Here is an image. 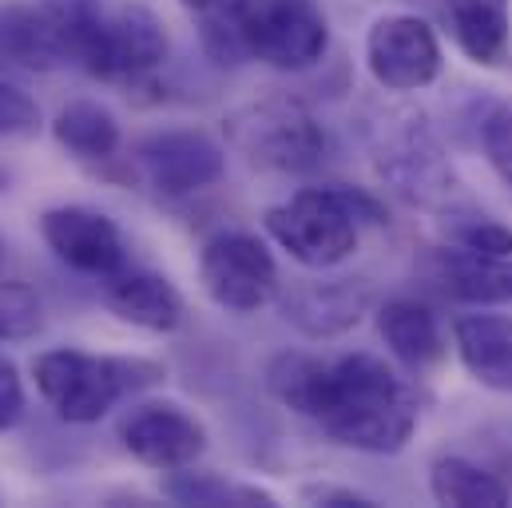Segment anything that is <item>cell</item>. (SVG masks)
Returning a JSON list of instances; mask_svg holds the SVG:
<instances>
[{
    "label": "cell",
    "mask_w": 512,
    "mask_h": 508,
    "mask_svg": "<svg viewBox=\"0 0 512 508\" xmlns=\"http://www.w3.org/2000/svg\"><path fill=\"white\" fill-rule=\"evenodd\" d=\"M266 381L282 405L358 453H397L417 429L409 385L374 354H346L334 362L282 354L270 362Z\"/></svg>",
    "instance_id": "obj_1"
},
{
    "label": "cell",
    "mask_w": 512,
    "mask_h": 508,
    "mask_svg": "<svg viewBox=\"0 0 512 508\" xmlns=\"http://www.w3.org/2000/svg\"><path fill=\"white\" fill-rule=\"evenodd\" d=\"M266 235L310 270H330L358 247L362 223H382V207L358 187H302L266 211Z\"/></svg>",
    "instance_id": "obj_2"
},
{
    "label": "cell",
    "mask_w": 512,
    "mask_h": 508,
    "mask_svg": "<svg viewBox=\"0 0 512 508\" xmlns=\"http://www.w3.org/2000/svg\"><path fill=\"white\" fill-rule=\"evenodd\" d=\"M72 64L100 80H139L167 60L163 24L139 8H104L100 0H68Z\"/></svg>",
    "instance_id": "obj_3"
},
{
    "label": "cell",
    "mask_w": 512,
    "mask_h": 508,
    "mask_svg": "<svg viewBox=\"0 0 512 508\" xmlns=\"http://www.w3.org/2000/svg\"><path fill=\"white\" fill-rule=\"evenodd\" d=\"M32 378L44 401L56 409V417L72 425H92L124 393L163 378V370L143 358H100L84 350H52L36 358Z\"/></svg>",
    "instance_id": "obj_4"
},
{
    "label": "cell",
    "mask_w": 512,
    "mask_h": 508,
    "mask_svg": "<svg viewBox=\"0 0 512 508\" xmlns=\"http://www.w3.org/2000/svg\"><path fill=\"white\" fill-rule=\"evenodd\" d=\"M227 143L262 171L302 175L326 159V131L294 100L270 96L227 116Z\"/></svg>",
    "instance_id": "obj_5"
},
{
    "label": "cell",
    "mask_w": 512,
    "mask_h": 508,
    "mask_svg": "<svg viewBox=\"0 0 512 508\" xmlns=\"http://www.w3.org/2000/svg\"><path fill=\"white\" fill-rule=\"evenodd\" d=\"M239 24L247 60L282 72H302L318 64L330 44L318 0H239Z\"/></svg>",
    "instance_id": "obj_6"
},
{
    "label": "cell",
    "mask_w": 512,
    "mask_h": 508,
    "mask_svg": "<svg viewBox=\"0 0 512 508\" xmlns=\"http://www.w3.org/2000/svg\"><path fill=\"white\" fill-rule=\"evenodd\" d=\"M378 171L382 179L417 207H445L457 199V171L429 131L425 116H401V124L389 127L378 147Z\"/></svg>",
    "instance_id": "obj_7"
},
{
    "label": "cell",
    "mask_w": 512,
    "mask_h": 508,
    "mask_svg": "<svg viewBox=\"0 0 512 508\" xmlns=\"http://www.w3.org/2000/svg\"><path fill=\"white\" fill-rule=\"evenodd\" d=\"M199 278H203L207 298L235 314L262 310L278 290L274 254L266 251V243H258L255 235H243V231L215 235L203 247Z\"/></svg>",
    "instance_id": "obj_8"
},
{
    "label": "cell",
    "mask_w": 512,
    "mask_h": 508,
    "mask_svg": "<svg viewBox=\"0 0 512 508\" xmlns=\"http://www.w3.org/2000/svg\"><path fill=\"white\" fill-rule=\"evenodd\" d=\"M366 68L385 92H417L441 76L437 32L417 16H382L366 36Z\"/></svg>",
    "instance_id": "obj_9"
},
{
    "label": "cell",
    "mask_w": 512,
    "mask_h": 508,
    "mask_svg": "<svg viewBox=\"0 0 512 508\" xmlns=\"http://www.w3.org/2000/svg\"><path fill=\"white\" fill-rule=\"evenodd\" d=\"M135 163H139L143 179L155 191H163V195H195V191H203V187L223 179L227 155L207 131L175 127V131H155V135L139 139Z\"/></svg>",
    "instance_id": "obj_10"
},
{
    "label": "cell",
    "mask_w": 512,
    "mask_h": 508,
    "mask_svg": "<svg viewBox=\"0 0 512 508\" xmlns=\"http://www.w3.org/2000/svg\"><path fill=\"white\" fill-rule=\"evenodd\" d=\"M120 441L135 461H143L147 469H187L203 457L207 449V429L195 413H187L175 401H147L139 409H131L120 425Z\"/></svg>",
    "instance_id": "obj_11"
},
{
    "label": "cell",
    "mask_w": 512,
    "mask_h": 508,
    "mask_svg": "<svg viewBox=\"0 0 512 508\" xmlns=\"http://www.w3.org/2000/svg\"><path fill=\"white\" fill-rule=\"evenodd\" d=\"M40 235L48 243V251L60 262H68L80 274L92 278H108L116 270L128 266L124 251V235L120 227L92 207H52L40 215Z\"/></svg>",
    "instance_id": "obj_12"
},
{
    "label": "cell",
    "mask_w": 512,
    "mask_h": 508,
    "mask_svg": "<svg viewBox=\"0 0 512 508\" xmlns=\"http://www.w3.org/2000/svg\"><path fill=\"white\" fill-rule=\"evenodd\" d=\"M0 64L28 72H52L60 64H72L68 4H0Z\"/></svg>",
    "instance_id": "obj_13"
},
{
    "label": "cell",
    "mask_w": 512,
    "mask_h": 508,
    "mask_svg": "<svg viewBox=\"0 0 512 508\" xmlns=\"http://www.w3.org/2000/svg\"><path fill=\"white\" fill-rule=\"evenodd\" d=\"M437 286L469 306H505L512 302V258L481 254L469 247H441L433 254Z\"/></svg>",
    "instance_id": "obj_14"
},
{
    "label": "cell",
    "mask_w": 512,
    "mask_h": 508,
    "mask_svg": "<svg viewBox=\"0 0 512 508\" xmlns=\"http://www.w3.org/2000/svg\"><path fill=\"white\" fill-rule=\"evenodd\" d=\"M104 302L112 306V314H120L124 322L151 330V334H167L183 322V298L179 290L155 274V270H116L104 278Z\"/></svg>",
    "instance_id": "obj_15"
},
{
    "label": "cell",
    "mask_w": 512,
    "mask_h": 508,
    "mask_svg": "<svg viewBox=\"0 0 512 508\" xmlns=\"http://www.w3.org/2000/svg\"><path fill=\"white\" fill-rule=\"evenodd\" d=\"M457 358L469 378L485 389L512 393V318L505 314H465L453 326Z\"/></svg>",
    "instance_id": "obj_16"
},
{
    "label": "cell",
    "mask_w": 512,
    "mask_h": 508,
    "mask_svg": "<svg viewBox=\"0 0 512 508\" xmlns=\"http://www.w3.org/2000/svg\"><path fill=\"white\" fill-rule=\"evenodd\" d=\"M445 24H449L453 44L473 64L497 68L509 56V0H445Z\"/></svg>",
    "instance_id": "obj_17"
},
{
    "label": "cell",
    "mask_w": 512,
    "mask_h": 508,
    "mask_svg": "<svg viewBox=\"0 0 512 508\" xmlns=\"http://www.w3.org/2000/svg\"><path fill=\"white\" fill-rule=\"evenodd\" d=\"M378 334L385 338L389 354L397 362H405L409 370H425V366L441 362V354H445V334H441L437 318L413 298L385 302L378 310Z\"/></svg>",
    "instance_id": "obj_18"
},
{
    "label": "cell",
    "mask_w": 512,
    "mask_h": 508,
    "mask_svg": "<svg viewBox=\"0 0 512 508\" xmlns=\"http://www.w3.org/2000/svg\"><path fill=\"white\" fill-rule=\"evenodd\" d=\"M429 493L437 505L453 508H501L509 505V489L485 473L481 465L465 461V457H441L429 469Z\"/></svg>",
    "instance_id": "obj_19"
},
{
    "label": "cell",
    "mask_w": 512,
    "mask_h": 508,
    "mask_svg": "<svg viewBox=\"0 0 512 508\" xmlns=\"http://www.w3.org/2000/svg\"><path fill=\"white\" fill-rule=\"evenodd\" d=\"M52 135H56V143H60L68 155L88 159V163L108 159V155L120 151V124H116V116H112L108 108L92 104V100L68 104V108L56 116Z\"/></svg>",
    "instance_id": "obj_20"
},
{
    "label": "cell",
    "mask_w": 512,
    "mask_h": 508,
    "mask_svg": "<svg viewBox=\"0 0 512 508\" xmlns=\"http://www.w3.org/2000/svg\"><path fill=\"white\" fill-rule=\"evenodd\" d=\"M187 16L195 20L199 44L215 64H243V24H239V0H179Z\"/></svg>",
    "instance_id": "obj_21"
},
{
    "label": "cell",
    "mask_w": 512,
    "mask_h": 508,
    "mask_svg": "<svg viewBox=\"0 0 512 508\" xmlns=\"http://www.w3.org/2000/svg\"><path fill=\"white\" fill-rule=\"evenodd\" d=\"M286 310H290L286 318H294L310 334H334V330H346L350 322H358L362 294H354L346 282H334L326 290H302V298Z\"/></svg>",
    "instance_id": "obj_22"
},
{
    "label": "cell",
    "mask_w": 512,
    "mask_h": 508,
    "mask_svg": "<svg viewBox=\"0 0 512 508\" xmlns=\"http://www.w3.org/2000/svg\"><path fill=\"white\" fill-rule=\"evenodd\" d=\"M167 497H175L179 505H274V497L262 489L223 481L215 473H191V465L175 469V477L167 481Z\"/></svg>",
    "instance_id": "obj_23"
},
{
    "label": "cell",
    "mask_w": 512,
    "mask_h": 508,
    "mask_svg": "<svg viewBox=\"0 0 512 508\" xmlns=\"http://www.w3.org/2000/svg\"><path fill=\"white\" fill-rule=\"evenodd\" d=\"M40 322H44L40 294L28 282L0 278V342L32 338L40 330Z\"/></svg>",
    "instance_id": "obj_24"
},
{
    "label": "cell",
    "mask_w": 512,
    "mask_h": 508,
    "mask_svg": "<svg viewBox=\"0 0 512 508\" xmlns=\"http://www.w3.org/2000/svg\"><path fill=\"white\" fill-rule=\"evenodd\" d=\"M449 243L481 254L512 258V227L489 219V215H453L449 219Z\"/></svg>",
    "instance_id": "obj_25"
},
{
    "label": "cell",
    "mask_w": 512,
    "mask_h": 508,
    "mask_svg": "<svg viewBox=\"0 0 512 508\" xmlns=\"http://www.w3.org/2000/svg\"><path fill=\"white\" fill-rule=\"evenodd\" d=\"M40 131V108L8 80H0V135L28 139Z\"/></svg>",
    "instance_id": "obj_26"
},
{
    "label": "cell",
    "mask_w": 512,
    "mask_h": 508,
    "mask_svg": "<svg viewBox=\"0 0 512 508\" xmlns=\"http://www.w3.org/2000/svg\"><path fill=\"white\" fill-rule=\"evenodd\" d=\"M485 155L489 163L497 167V175L512 187V104L497 108L489 120H485Z\"/></svg>",
    "instance_id": "obj_27"
},
{
    "label": "cell",
    "mask_w": 512,
    "mask_h": 508,
    "mask_svg": "<svg viewBox=\"0 0 512 508\" xmlns=\"http://www.w3.org/2000/svg\"><path fill=\"white\" fill-rule=\"evenodd\" d=\"M24 417V381L8 358H0V433Z\"/></svg>",
    "instance_id": "obj_28"
},
{
    "label": "cell",
    "mask_w": 512,
    "mask_h": 508,
    "mask_svg": "<svg viewBox=\"0 0 512 508\" xmlns=\"http://www.w3.org/2000/svg\"><path fill=\"white\" fill-rule=\"evenodd\" d=\"M302 501L310 505H330V508H374L370 497L354 493V489H334V485H306L302 489Z\"/></svg>",
    "instance_id": "obj_29"
}]
</instances>
